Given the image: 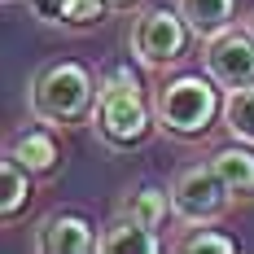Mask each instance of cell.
Here are the masks:
<instances>
[{
  "mask_svg": "<svg viewBox=\"0 0 254 254\" xmlns=\"http://www.w3.org/2000/svg\"><path fill=\"white\" fill-rule=\"evenodd\" d=\"M228 202H232L228 184L219 180V171L210 162L206 167H184L171 184V210L184 224H215L228 210Z\"/></svg>",
  "mask_w": 254,
  "mask_h": 254,
  "instance_id": "cell-5",
  "label": "cell"
},
{
  "mask_svg": "<svg viewBox=\"0 0 254 254\" xmlns=\"http://www.w3.org/2000/svg\"><path fill=\"white\" fill-rule=\"evenodd\" d=\"M206 75L219 88H246L254 83V35L250 31H224L206 44Z\"/></svg>",
  "mask_w": 254,
  "mask_h": 254,
  "instance_id": "cell-6",
  "label": "cell"
},
{
  "mask_svg": "<svg viewBox=\"0 0 254 254\" xmlns=\"http://www.w3.org/2000/svg\"><path fill=\"white\" fill-rule=\"evenodd\" d=\"M92 127L101 136L105 149L131 153L145 145L149 127H158L153 110L140 97V79L131 75V66H114L105 70L101 88H97V105H92Z\"/></svg>",
  "mask_w": 254,
  "mask_h": 254,
  "instance_id": "cell-1",
  "label": "cell"
},
{
  "mask_svg": "<svg viewBox=\"0 0 254 254\" xmlns=\"http://www.w3.org/2000/svg\"><path fill=\"white\" fill-rule=\"evenodd\" d=\"M246 31H250V35H254V13H250V18H246Z\"/></svg>",
  "mask_w": 254,
  "mask_h": 254,
  "instance_id": "cell-19",
  "label": "cell"
},
{
  "mask_svg": "<svg viewBox=\"0 0 254 254\" xmlns=\"http://www.w3.org/2000/svg\"><path fill=\"white\" fill-rule=\"evenodd\" d=\"M123 4H131V0H110V9H123Z\"/></svg>",
  "mask_w": 254,
  "mask_h": 254,
  "instance_id": "cell-18",
  "label": "cell"
},
{
  "mask_svg": "<svg viewBox=\"0 0 254 254\" xmlns=\"http://www.w3.org/2000/svg\"><path fill=\"white\" fill-rule=\"evenodd\" d=\"M26 9L49 26H66V0H26Z\"/></svg>",
  "mask_w": 254,
  "mask_h": 254,
  "instance_id": "cell-17",
  "label": "cell"
},
{
  "mask_svg": "<svg viewBox=\"0 0 254 254\" xmlns=\"http://www.w3.org/2000/svg\"><path fill=\"white\" fill-rule=\"evenodd\" d=\"M176 9L184 13V22L193 26V35L215 40V35H224L232 26L237 0H176Z\"/></svg>",
  "mask_w": 254,
  "mask_h": 254,
  "instance_id": "cell-10",
  "label": "cell"
},
{
  "mask_svg": "<svg viewBox=\"0 0 254 254\" xmlns=\"http://www.w3.org/2000/svg\"><path fill=\"white\" fill-rule=\"evenodd\" d=\"M35 250L40 254H92V250H101V232L83 215L53 210L35 224Z\"/></svg>",
  "mask_w": 254,
  "mask_h": 254,
  "instance_id": "cell-7",
  "label": "cell"
},
{
  "mask_svg": "<svg viewBox=\"0 0 254 254\" xmlns=\"http://www.w3.org/2000/svg\"><path fill=\"white\" fill-rule=\"evenodd\" d=\"M167 206H171V193H162V189L145 184V189H136V193H127V197H123V215L158 232V224L167 219Z\"/></svg>",
  "mask_w": 254,
  "mask_h": 254,
  "instance_id": "cell-13",
  "label": "cell"
},
{
  "mask_svg": "<svg viewBox=\"0 0 254 254\" xmlns=\"http://www.w3.org/2000/svg\"><path fill=\"white\" fill-rule=\"evenodd\" d=\"M110 0H66V26H92L105 22Z\"/></svg>",
  "mask_w": 254,
  "mask_h": 254,
  "instance_id": "cell-16",
  "label": "cell"
},
{
  "mask_svg": "<svg viewBox=\"0 0 254 254\" xmlns=\"http://www.w3.org/2000/svg\"><path fill=\"white\" fill-rule=\"evenodd\" d=\"M9 153L22 162L31 176H49L53 167H57V140H53V131H44V127H35V131H22L13 145H9Z\"/></svg>",
  "mask_w": 254,
  "mask_h": 254,
  "instance_id": "cell-11",
  "label": "cell"
},
{
  "mask_svg": "<svg viewBox=\"0 0 254 254\" xmlns=\"http://www.w3.org/2000/svg\"><path fill=\"white\" fill-rule=\"evenodd\" d=\"M97 88L101 83H92L88 66H79V62H49L26 88V110H31V119H40L49 127H70V123L92 114Z\"/></svg>",
  "mask_w": 254,
  "mask_h": 254,
  "instance_id": "cell-2",
  "label": "cell"
},
{
  "mask_svg": "<svg viewBox=\"0 0 254 254\" xmlns=\"http://www.w3.org/2000/svg\"><path fill=\"white\" fill-rule=\"evenodd\" d=\"M224 127L232 131V140L254 145V83L228 88V97H224Z\"/></svg>",
  "mask_w": 254,
  "mask_h": 254,
  "instance_id": "cell-12",
  "label": "cell"
},
{
  "mask_svg": "<svg viewBox=\"0 0 254 254\" xmlns=\"http://www.w3.org/2000/svg\"><path fill=\"white\" fill-rule=\"evenodd\" d=\"M0 180H4V197H0V215L4 219H13L18 210H22L26 193H31V171H26L22 162L13 158V153H4V162H0Z\"/></svg>",
  "mask_w": 254,
  "mask_h": 254,
  "instance_id": "cell-14",
  "label": "cell"
},
{
  "mask_svg": "<svg viewBox=\"0 0 254 254\" xmlns=\"http://www.w3.org/2000/svg\"><path fill=\"white\" fill-rule=\"evenodd\" d=\"M210 167L219 171L232 197H254V145H246V140L224 145V149L210 153Z\"/></svg>",
  "mask_w": 254,
  "mask_h": 254,
  "instance_id": "cell-8",
  "label": "cell"
},
{
  "mask_svg": "<svg viewBox=\"0 0 254 254\" xmlns=\"http://www.w3.org/2000/svg\"><path fill=\"white\" fill-rule=\"evenodd\" d=\"M215 114H224V101H219V88L210 75H180L171 83L158 88L153 97V119L167 136H202L206 127L215 123Z\"/></svg>",
  "mask_w": 254,
  "mask_h": 254,
  "instance_id": "cell-3",
  "label": "cell"
},
{
  "mask_svg": "<svg viewBox=\"0 0 254 254\" xmlns=\"http://www.w3.org/2000/svg\"><path fill=\"white\" fill-rule=\"evenodd\" d=\"M158 250H162L158 232L127 219V215H119L110 228H101V254H158Z\"/></svg>",
  "mask_w": 254,
  "mask_h": 254,
  "instance_id": "cell-9",
  "label": "cell"
},
{
  "mask_svg": "<svg viewBox=\"0 0 254 254\" xmlns=\"http://www.w3.org/2000/svg\"><path fill=\"white\" fill-rule=\"evenodd\" d=\"M189 35H193V26L184 22L180 9H145L131 26V57L149 70H167V66L184 62Z\"/></svg>",
  "mask_w": 254,
  "mask_h": 254,
  "instance_id": "cell-4",
  "label": "cell"
},
{
  "mask_svg": "<svg viewBox=\"0 0 254 254\" xmlns=\"http://www.w3.org/2000/svg\"><path fill=\"white\" fill-rule=\"evenodd\" d=\"M180 250H184V254H232V250H237V241L224 237V232L202 228V232H189V237L180 241Z\"/></svg>",
  "mask_w": 254,
  "mask_h": 254,
  "instance_id": "cell-15",
  "label": "cell"
}]
</instances>
